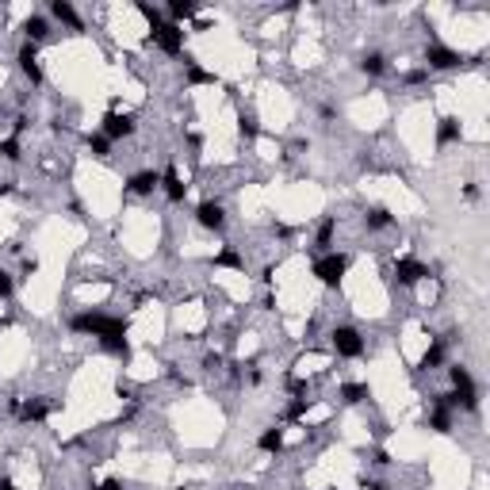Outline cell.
<instances>
[{
	"label": "cell",
	"instance_id": "6da1fadb",
	"mask_svg": "<svg viewBox=\"0 0 490 490\" xmlns=\"http://www.w3.org/2000/svg\"><path fill=\"white\" fill-rule=\"evenodd\" d=\"M69 330L73 333H85V337H111V333H127L130 325L127 318H115V314H104V311H85V314H73L69 318Z\"/></svg>",
	"mask_w": 490,
	"mask_h": 490
},
{
	"label": "cell",
	"instance_id": "7a4b0ae2",
	"mask_svg": "<svg viewBox=\"0 0 490 490\" xmlns=\"http://www.w3.org/2000/svg\"><path fill=\"white\" fill-rule=\"evenodd\" d=\"M311 272L318 276L322 288H341L345 272H349V257H345V253H337V249H330V253H322V257L314 261Z\"/></svg>",
	"mask_w": 490,
	"mask_h": 490
},
{
	"label": "cell",
	"instance_id": "3957f363",
	"mask_svg": "<svg viewBox=\"0 0 490 490\" xmlns=\"http://www.w3.org/2000/svg\"><path fill=\"white\" fill-rule=\"evenodd\" d=\"M330 349L341 356V360H360L364 356V337L353 330V325H333L330 330Z\"/></svg>",
	"mask_w": 490,
	"mask_h": 490
},
{
	"label": "cell",
	"instance_id": "277c9868",
	"mask_svg": "<svg viewBox=\"0 0 490 490\" xmlns=\"http://www.w3.org/2000/svg\"><path fill=\"white\" fill-rule=\"evenodd\" d=\"M150 43L161 50V54H169V58H180L184 54V27H177V24H161L157 31H150Z\"/></svg>",
	"mask_w": 490,
	"mask_h": 490
},
{
	"label": "cell",
	"instance_id": "5b68a950",
	"mask_svg": "<svg viewBox=\"0 0 490 490\" xmlns=\"http://www.w3.org/2000/svg\"><path fill=\"white\" fill-rule=\"evenodd\" d=\"M138 130V123L130 111H108L104 123H100V135H104L108 142H119V138H130Z\"/></svg>",
	"mask_w": 490,
	"mask_h": 490
},
{
	"label": "cell",
	"instance_id": "8992f818",
	"mask_svg": "<svg viewBox=\"0 0 490 490\" xmlns=\"http://www.w3.org/2000/svg\"><path fill=\"white\" fill-rule=\"evenodd\" d=\"M464 66V58H459V50L444 46V43H429L425 46V69L433 73V69H441V73H448V69H459Z\"/></svg>",
	"mask_w": 490,
	"mask_h": 490
},
{
	"label": "cell",
	"instance_id": "52a82bcc",
	"mask_svg": "<svg viewBox=\"0 0 490 490\" xmlns=\"http://www.w3.org/2000/svg\"><path fill=\"white\" fill-rule=\"evenodd\" d=\"M196 222L203 230H211V234H222L226 230V207H222L219 199H203L196 207Z\"/></svg>",
	"mask_w": 490,
	"mask_h": 490
},
{
	"label": "cell",
	"instance_id": "ba28073f",
	"mask_svg": "<svg viewBox=\"0 0 490 490\" xmlns=\"http://www.w3.org/2000/svg\"><path fill=\"white\" fill-rule=\"evenodd\" d=\"M16 61H19V73L31 80V88H38V85L46 80V77H43V66H38V46H35V43H24V46H19Z\"/></svg>",
	"mask_w": 490,
	"mask_h": 490
},
{
	"label": "cell",
	"instance_id": "9c48e42d",
	"mask_svg": "<svg viewBox=\"0 0 490 490\" xmlns=\"http://www.w3.org/2000/svg\"><path fill=\"white\" fill-rule=\"evenodd\" d=\"M429 276V269L422 261H414V257H402V261H395V280L402 283V288H414V283H422Z\"/></svg>",
	"mask_w": 490,
	"mask_h": 490
},
{
	"label": "cell",
	"instance_id": "30bf717a",
	"mask_svg": "<svg viewBox=\"0 0 490 490\" xmlns=\"http://www.w3.org/2000/svg\"><path fill=\"white\" fill-rule=\"evenodd\" d=\"M127 188L135 192V196H153V192L161 188V172L157 169H138L127 177Z\"/></svg>",
	"mask_w": 490,
	"mask_h": 490
},
{
	"label": "cell",
	"instance_id": "8fae6325",
	"mask_svg": "<svg viewBox=\"0 0 490 490\" xmlns=\"http://www.w3.org/2000/svg\"><path fill=\"white\" fill-rule=\"evenodd\" d=\"M16 410H19V422L38 425V422H46V417H50L54 406H50L46 398H24V402H16Z\"/></svg>",
	"mask_w": 490,
	"mask_h": 490
},
{
	"label": "cell",
	"instance_id": "7c38bea8",
	"mask_svg": "<svg viewBox=\"0 0 490 490\" xmlns=\"http://www.w3.org/2000/svg\"><path fill=\"white\" fill-rule=\"evenodd\" d=\"M50 19H58V24H66L69 31H85V19L77 16V8L69 4V0H50Z\"/></svg>",
	"mask_w": 490,
	"mask_h": 490
},
{
	"label": "cell",
	"instance_id": "4fadbf2b",
	"mask_svg": "<svg viewBox=\"0 0 490 490\" xmlns=\"http://www.w3.org/2000/svg\"><path fill=\"white\" fill-rule=\"evenodd\" d=\"M161 192H165L169 203H184V196H188V184H184V177L172 165L161 172Z\"/></svg>",
	"mask_w": 490,
	"mask_h": 490
},
{
	"label": "cell",
	"instance_id": "5bb4252c",
	"mask_svg": "<svg viewBox=\"0 0 490 490\" xmlns=\"http://www.w3.org/2000/svg\"><path fill=\"white\" fill-rule=\"evenodd\" d=\"M19 31H24V43H43V38L50 35V19L46 16H38V12H31L27 19H24V27H19Z\"/></svg>",
	"mask_w": 490,
	"mask_h": 490
},
{
	"label": "cell",
	"instance_id": "9a60e30c",
	"mask_svg": "<svg viewBox=\"0 0 490 490\" xmlns=\"http://www.w3.org/2000/svg\"><path fill=\"white\" fill-rule=\"evenodd\" d=\"M165 16H169V24H188V19H196L199 16V4L196 0H169L165 4Z\"/></svg>",
	"mask_w": 490,
	"mask_h": 490
},
{
	"label": "cell",
	"instance_id": "2e32d148",
	"mask_svg": "<svg viewBox=\"0 0 490 490\" xmlns=\"http://www.w3.org/2000/svg\"><path fill=\"white\" fill-rule=\"evenodd\" d=\"M364 226H368V230H391V226H395L391 207H383V203H372V207H364Z\"/></svg>",
	"mask_w": 490,
	"mask_h": 490
},
{
	"label": "cell",
	"instance_id": "e0dca14e",
	"mask_svg": "<svg viewBox=\"0 0 490 490\" xmlns=\"http://www.w3.org/2000/svg\"><path fill=\"white\" fill-rule=\"evenodd\" d=\"M184 69H188V85H219V73H211V69H203L196 58L188 54V50H184Z\"/></svg>",
	"mask_w": 490,
	"mask_h": 490
},
{
	"label": "cell",
	"instance_id": "ac0fdd59",
	"mask_svg": "<svg viewBox=\"0 0 490 490\" xmlns=\"http://www.w3.org/2000/svg\"><path fill=\"white\" fill-rule=\"evenodd\" d=\"M464 138V127H459V119L456 115H444L441 123H437V146H452V142Z\"/></svg>",
	"mask_w": 490,
	"mask_h": 490
},
{
	"label": "cell",
	"instance_id": "d6986e66",
	"mask_svg": "<svg viewBox=\"0 0 490 490\" xmlns=\"http://www.w3.org/2000/svg\"><path fill=\"white\" fill-rule=\"evenodd\" d=\"M333 234H337V219H333V214H325V219L318 222V230H314V249L330 253L333 249Z\"/></svg>",
	"mask_w": 490,
	"mask_h": 490
},
{
	"label": "cell",
	"instance_id": "ffe728a7",
	"mask_svg": "<svg viewBox=\"0 0 490 490\" xmlns=\"http://www.w3.org/2000/svg\"><path fill=\"white\" fill-rule=\"evenodd\" d=\"M100 349L111 353L115 360L127 364L130 360V341H127V333H111V337H100Z\"/></svg>",
	"mask_w": 490,
	"mask_h": 490
},
{
	"label": "cell",
	"instance_id": "44dd1931",
	"mask_svg": "<svg viewBox=\"0 0 490 490\" xmlns=\"http://www.w3.org/2000/svg\"><path fill=\"white\" fill-rule=\"evenodd\" d=\"M444 356H448L444 341H433V345H429V349L422 353V360H417V372H437V368L444 364Z\"/></svg>",
	"mask_w": 490,
	"mask_h": 490
},
{
	"label": "cell",
	"instance_id": "7402d4cb",
	"mask_svg": "<svg viewBox=\"0 0 490 490\" xmlns=\"http://www.w3.org/2000/svg\"><path fill=\"white\" fill-rule=\"evenodd\" d=\"M257 448H261V452H269V456L283 452V429H280V425H269V429L257 437Z\"/></svg>",
	"mask_w": 490,
	"mask_h": 490
},
{
	"label": "cell",
	"instance_id": "603a6c76",
	"mask_svg": "<svg viewBox=\"0 0 490 490\" xmlns=\"http://www.w3.org/2000/svg\"><path fill=\"white\" fill-rule=\"evenodd\" d=\"M360 73H368V77H383V73H387V58L380 54V50H368V54L360 58Z\"/></svg>",
	"mask_w": 490,
	"mask_h": 490
},
{
	"label": "cell",
	"instance_id": "cb8c5ba5",
	"mask_svg": "<svg viewBox=\"0 0 490 490\" xmlns=\"http://www.w3.org/2000/svg\"><path fill=\"white\" fill-rule=\"evenodd\" d=\"M341 398L349 406H360V402L372 398V387H368V383H341Z\"/></svg>",
	"mask_w": 490,
	"mask_h": 490
},
{
	"label": "cell",
	"instance_id": "d4e9b609",
	"mask_svg": "<svg viewBox=\"0 0 490 490\" xmlns=\"http://www.w3.org/2000/svg\"><path fill=\"white\" fill-rule=\"evenodd\" d=\"M238 135H241L245 142L261 138V123H257V115H253V111H238Z\"/></svg>",
	"mask_w": 490,
	"mask_h": 490
},
{
	"label": "cell",
	"instance_id": "484cf974",
	"mask_svg": "<svg viewBox=\"0 0 490 490\" xmlns=\"http://www.w3.org/2000/svg\"><path fill=\"white\" fill-rule=\"evenodd\" d=\"M429 429H433V433H452V410L433 406V414H429Z\"/></svg>",
	"mask_w": 490,
	"mask_h": 490
},
{
	"label": "cell",
	"instance_id": "4316f807",
	"mask_svg": "<svg viewBox=\"0 0 490 490\" xmlns=\"http://www.w3.org/2000/svg\"><path fill=\"white\" fill-rule=\"evenodd\" d=\"M135 8H138V16L150 24V31H157L161 24H165V12H161V8H153V4H146V0H138Z\"/></svg>",
	"mask_w": 490,
	"mask_h": 490
},
{
	"label": "cell",
	"instance_id": "83f0119b",
	"mask_svg": "<svg viewBox=\"0 0 490 490\" xmlns=\"http://www.w3.org/2000/svg\"><path fill=\"white\" fill-rule=\"evenodd\" d=\"M85 146H88L92 157H100V161H108V157H111V142H108L104 135H88V138H85Z\"/></svg>",
	"mask_w": 490,
	"mask_h": 490
},
{
	"label": "cell",
	"instance_id": "f1b7e54d",
	"mask_svg": "<svg viewBox=\"0 0 490 490\" xmlns=\"http://www.w3.org/2000/svg\"><path fill=\"white\" fill-rule=\"evenodd\" d=\"M214 269H245V261H241V253L238 249H222V253H214Z\"/></svg>",
	"mask_w": 490,
	"mask_h": 490
},
{
	"label": "cell",
	"instance_id": "f546056e",
	"mask_svg": "<svg viewBox=\"0 0 490 490\" xmlns=\"http://www.w3.org/2000/svg\"><path fill=\"white\" fill-rule=\"evenodd\" d=\"M0 157H4V161H19V157H24V146H19V138H16V135L0 142Z\"/></svg>",
	"mask_w": 490,
	"mask_h": 490
},
{
	"label": "cell",
	"instance_id": "4dcf8cb0",
	"mask_svg": "<svg viewBox=\"0 0 490 490\" xmlns=\"http://www.w3.org/2000/svg\"><path fill=\"white\" fill-rule=\"evenodd\" d=\"M306 406H311V398H291L288 410H283V417H288V422H299V417L306 414Z\"/></svg>",
	"mask_w": 490,
	"mask_h": 490
},
{
	"label": "cell",
	"instance_id": "1f68e13d",
	"mask_svg": "<svg viewBox=\"0 0 490 490\" xmlns=\"http://www.w3.org/2000/svg\"><path fill=\"white\" fill-rule=\"evenodd\" d=\"M12 291H16L12 272H4V269H0V299H12Z\"/></svg>",
	"mask_w": 490,
	"mask_h": 490
},
{
	"label": "cell",
	"instance_id": "d6a6232c",
	"mask_svg": "<svg viewBox=\"0 0 490 490\" xmlns=\"http://www.w3.org/2000/svg\"><path fill=\"white\" fill-rule=\"evenodd\" d=\"M222 364H226V360H222V353H207V356H203V372H222Z\"/></svg>",
	"mask_w": 490,
	"mask_h": 490
},
{
	"label": "cell",
	"instance_id": "836d02e7",
	"mask_svg": "<svg viewBox=\"0 0 490 490\" xmlns=\"http://www.w3.org/2000/svg\"><path fill=\"white\" fill-rule=\"evenodd\" d=\"M288 391H291L295 398H306V380H299V375H291V380H288Z\"/></svg>",
	"mask_w": 490,
	"mask_h": 490
},
{
	"label": "cell",
	"instance_id": "e575fe53",
	"mask_svg": "<svg viewBox=\"0 0 490 490\" xmlns=\"http://www.w3.org/2000/svg\"><path fill=\"white\" fill-rule=\"evenodd\" d=\"M429 80V69L422 66V69H410V73H406V85H425Z\"/></svg>",
	"mask_w": 490,
	"mask_h": 490
},
{
	"label": "cell",
	"instance_id": "d590c367",
	"mask_svg": "<svg viewBox=\"0 0 490 490\" xmlns=\"http://www.w3.org/2000/svg\"><path fill=\"white\" fill-rule=\"evenodd\" d=\"M38 272V261L35 257H24V276H35Z\"/></svg>",
	"mask_w": 490,
	"mask_h": 490
},
{
	"label": "cell",
	"instance_id": "8d00e7d4",
	"mask_svg": "<svg viewBox=\"0 0 490 490\" xmlns=\"http://www.w3.org/2000/svg\"><path fill=\"white\" fill-rule=\"evenodd\" d=\"M96 490H123V483H119V479H104V483H100Z\"/></svg>",
	"mask_w": 490,
	"mask_h": 490
},
{
	"label": "cell",
	"instance_id": "74e56055",
	"mask_svg": "<svg viewBox=\"0 0 490 490\" xmlns=\"http://www.w3.org/2000/svg\"><path fill=\"white\" fill-rule=\"evenodd\" d=\"M464 196L475 203V199H479V184H464Z\"/></svg>",
	"mask_w": 490,
	"mask_h": 490
},
{
	"label": "cell",
	"instance_id": "f35d334b",
	"mask_svg": "<svg viewBox=\"0 0 490 490\" xmlns=\"http://www.w3.org/2000/svg\"><path fill=\"white\" fill-rule=\"evenodd\" d=\"M375 464L387 467V464H391V452H387V448H380V452H375Z\"/></svg>",
	"mask_w": 490,
	"mask_h": 490
},
{
	"label": "cell",
	"instance_id": "ab89813d",
	"mask_svg": "<svg viewBox=\"0 0 490 490\" xmlns=\"http://www.w3.org/2000/svg\"><path fill=\"white\" fill-rule=\"evenodd\" d=\"M364 490H387V483H380V479H364Z\"/></svg>",
	"mask_w": 490,
	"mask_h": 490
},
{
	"label": "cell",
	"instance_id": "60d3db41",
	"mask_svg": "<svg viewBox=\"0 0 490 490\" xmlns=\"http://www.w3.org/2000/svg\"><path fill=\"white\" fill-rule=\"evenodd\" d=\"M0 490H16V483H12L8 475H0Z\"/></svg>",
	"mask_w": 490,
	"mask_h": 490
}]
</instances>
